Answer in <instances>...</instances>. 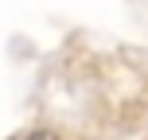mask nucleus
<instances>
[{
    "label": "nucleus",
    "mask_w": 148,
    "mask_h": 140,
    "mask_svg": "<svg viewBox=\"0 0 148 140\" xmlns=\"http://www.w3.org/2000/svg\"><path fill=\"white\" fill-rule=\"evenodd\" d=\"M23 140H59V132H51V128H35V132H27Z\"/></svg>",
    "instance_id": "1"
}]
</instances>
